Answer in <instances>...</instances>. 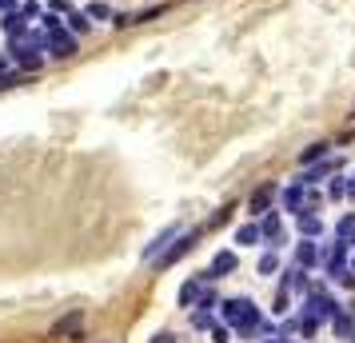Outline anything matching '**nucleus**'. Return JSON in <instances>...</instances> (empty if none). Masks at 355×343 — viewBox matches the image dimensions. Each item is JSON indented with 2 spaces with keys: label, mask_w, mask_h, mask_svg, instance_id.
<instances>
[{
  "label": "nucleus",
  "mask_w": 355,
  "mask_h": 343,
  "mask_svg": "<svg viewBox=\"0 0 355 343\" xmlns=\"http://www.w3.org/2000/svg\"><path fill=\"white\" fill-rule=\"evenodd\" d=\"M220 315H224V324L232 327V331H240V335H256V331H263V324H259V308L248 299V295L224 299V304H220Z\"/></svg>",
  "instance_id": "nucleus-1"
},
{
  "label": "nucleus",
  "mask_w": 355,
  "mask_h": 343,
  "mask_svg": "<svg viewBox=\"0 0 355 343\" xmlns=\"http://www.w3.org/2000/svg\"><path fill=\"white\" fill-rule=\"evenodd\" d=\"M80 324H84L80 311H68L64 319H56V324H52L49 340H72V343H80V340H84V335H80Z\"/></svg>",
  "instance_id": "nucleus-2"
},
{
  "label": "nucleus",
  "mask_w": 355,
  "mask_h": 343,
  "mask_svg": "<svg viewBox=\"0 0 355 343\" xmlns=\"http://www.w3.org/2000/svg\"><path fill=\"white\" fill-rule=\"evenodd\" d=\"M76 49H80V44H76V36H68L64 28H56V33L49 36V52L56 56V60H68V56H76Z\"/></svg>",
  "instance_id": "nucleus-3"
},
{
  "label": "nucleus",
  "mask_w": 355,
  "mask_h": 343,
  "mask_svg": "<svg viewBox=\"0 0 355 343\" xmlns=\"http://www.w3.org/2000/svg\"><path fill=\"white\" fill-rule=\"evenodd\" d=\"M192 244H196V231H188V236H180V240H176V244H172V247H168V252H164V267H168V263H176L180 260V256H184V252H192Z\"/></svg>",
  "instance_id": "nucleus-4"
},
{
  "label": "nucleus",
  "mask_w": 355,
  "mask_h": 343,
  "mask_svg": "<svg viewBox=\"0 0 355 343\" xmlns=\"http://www.w3.org/2000/svg\"><path fill=\"white\" fill-rule=\"evenodd\" d=\"M232 272H236V256H232V252H216V260H211V272H208V276L216 279V276H232Z\"/></svg>",
  "instance_id": "nucleus-5"
},
{
  "label": "nucleus",
  "mask_w": 355,
  "mask_h": 343,
  "mask_svg": "<svg viewBox=\"0 0 355 343\" xmlns=\"http://www.w3.org/2000/svg\"><path fill=\"white\" fill-rule=\"evenodd\" d=\"M295 260H300V267H311V263H320L323 256H320V247L311 244V240H304V244L295 247Z\"/></svg>",
  "instance_id": "nucleus-6"
},
{
  "label": "nucleus",
  "mask_w": 355,
  "mask_h": 343,
  "mask_svg": "<svg viewBox=\"0 0 355 343\" xmlns=\"http://www.w3.org/2000/svg\"><path fill=\"white\" fill-rule=\"evenodd\" d=\"M272 196H275V188L272 184H263V188H256V196H252V212H268V208H272Z\"/></svg>",
  "instance_id": "nucleus-7"
},
{
  "label": "nucleus",
  "mask_w": 355,
  "mask_h": 343,
  "mask_svg": "<svg viewBox=\"0 0 355 343\" xmlns=\"http://www.w3.org/2000/svg\"><path fill=\"white\" fill-rule=\"evenodd\" d=\"M24 20H28L24 12H4L0 24H4V33H8V36H20V33H24Z\"/></svg>",
  "instance_id": "nucleus-8"
},
{
  "label": "nucleus",
  "mask_w": 355,
  "mask_h": 343,
  "mask_svg": "<svg viewBox=\"0 0 355 343\" xmlns=\"http://www.w3.org/2000/svg\"><path fill=\"white\" fill-rule=\"evenodd\" d=\"M68 24H72V33L84 36L88 28H92V20H88V12H68Z\"/></svg>",
  "instance_id": "nucleus-9"
},
{
  "label": "nucleus",
  "mask_w": 355,
  "mask_h": 343,
  "mask_svg": "<svg viewBox=\"0 0 355 343\" xmlns=\"http://www.w3.org/2000/svg\"><path fill=\"white\" fill-rule=\"evenodd\" d=\"M339 240H343V244L355 240V216H343V220H339Z\"/></svg>",
  "instance_id": "nucleus-10"
},
{
  "label": "nucleus",
  "mask_w": 355,
  "mask_h": 343,
  "mask_svg": "<svg viewBox=\"0 0 355 343\" xmlns=\"http://www.w3.org/2000/svg\"><path fill=\"white\" fill-rule=\"evenodd\" d=\"M300 228H304V236H320L323 224H320V220H315L311 212H307V216H300Z\"/></svg>",
  "instance_id": "nucleus-11"
},
{
  "label": "nucleus",
  "mask_w": 355,
  "mask_h": 343,
  "mask_svg": "<svg viewBox=\"0 0 355 343\" xmlns=\"http://www.w3.org/2000/svg\"><path fill=\"white\" fill-rule=\"evenodd\" d=\"M323 152H327V144H311V148H304V152H300V164H315L323 156Z\"/></svg>",
  "instance_id": "nucleus-12"
},
{
  "label": "nucleus",
  "mask_w": 355,
  "mask_h": 343,
  "mask_svg": "<svg viewBox=\"0 0 355 343\" xmlns=\"http://www.w3.org/2000/svg\"><path fill=\"white\" fill-rule=\"evenodd\" d=\"M236 240H240V244H256V240H259V228H256V224H248V228L236 231Z\"/></svg>",
  "instance_id": "nucleus-13"
},
{
  "label": "nucleus",
  "mask_w": 355,
  "mask_h": 343,
  "mask_svg": "<svg viewBox=\"0 0 355 343\" xmlns=\"http://www.w3.org/2000/svg\"><path fill=\"white\" fill-rule=\"evenodd\" d=\"M263 236H268V240H279V220H275V216H268V220H263Z\"/></svg>",
  "instance_id": "nucleus-14"
},
{
  "label": "nucleus",
  "mask_w": 355,
  "mask_h": 343,
  "mask_svg": "<svg viewBox=\"0 0 355 343\" xmlns=\"http://www.w3.org/2000/svg\"><path fill=\"white\" fill-rule=\"evenodd\" d=\"M8 84H17V76H12V72H8V60H4V56H0V88H8Z\"/></svg>",
  "instance_id": "nucleus-15"
},
{
  "label": "nucleus",
  "mask_w": 355,
  "mask_h": 343,
  "mask_svg": "<svg viewBox=\"0 0 355 343\" xmlns=\"http://www.w3.org/2000/svg\"><path fill=\"white\" fill-rule=\"evenodd\" d=\"M108 17H112V12H108L104 4H92V8H88V20H108Z\"/></svg>",
  "instance_id": "nucleus-16"
},
{
  "label": "nucleus",
  "mask_w": 355,
  "mask_h": 343,
  "mask_svg": "<svg viewBox=\"0 0 355 343\" xmlns=\"http://www.w3.org/2000/svg\"><path fill=\"white\" fill-rule=\"evenodd\" d=\"M227 335H232V327H211V340L216 343H227Z\"/></svg>",
  "instance_id": "nucleus-17"
},
{
  "label": "nucleus",
  "mask_w": 355,
  "mask_h": 343,
  "mask_svg": "<svg viewBox=\"0 0 355 343\" xmlns=\"http://www.w3.org/2000/svg\"><path fill=\"white\" fill-rule=\"evenodd\" d=\"M259 272H263V276H272V272H275V256H263V260H259Z\"/></svg>",
  "instance_id": "nucleus-18"
},
{
  "label": "nucleus",
  "mask_w": 355,
  "mask_h": 343,
  "mask_svg": "<svg viewBox=\"0 0 355 343\" xmlns=\"http://www.w3.org/2000/svg\"><path fill=\"white\" fill-rule=\"evenodd\" d=\"M192 324H196V327H211V315H208V311H196Z\"/></svg>",
  "instance_id": "nucleus-19"
},
{
  "label": "nucleus",
  "mask_w": 355,
  "mask_h": 343,
  "mask_svg": "<svg viewBox=\"0 0 355 343\" xmlns=\"http://www.w3.org/2000/svg\"><path fill=\"white\" fill-rule=\"evenodd\" d=\"M52 12L60 17V12H72V8H68V0H52Z\"/></svg>",
  "instance_id": "nucleus-20"
},
{
  "label": "nucleus",
  "mask_w": 355,
  "mask_h": 343,
  "mask_svg": "<svg viewBox=\"0 0 355 343\" xmlns=\"http://www.w3.org/2000/svg\"><path fill=\"white\" fill-rule=\"evenodd\" d=\"M152 343H176V340H172L168 331H160V335H152Z\"/></svg>",
  "instance_id": "nucleus-21"
},
{
  "label": "nucleus",
  "mask_w": 355,
  "mask_h": 343,
  "mask_svg": "<svg viewBox=\"0 0 355 343\" xmlns=\"http://www.w3.org/2000/svg\"><path fill=\"white\" fill-rule=\"evenodd\" d=\"M347 196H352V200H355V180H352V184H347Z\"/></svg>",
  "instance_id": "nucleus-22"
}]
</instances>
